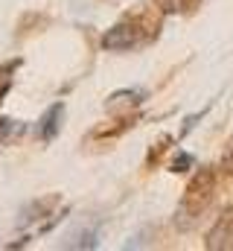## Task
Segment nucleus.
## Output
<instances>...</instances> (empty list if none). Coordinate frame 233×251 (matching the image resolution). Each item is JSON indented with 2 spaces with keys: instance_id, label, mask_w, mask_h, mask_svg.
I'll list each match as a JSON object with an SVG mask.
<instances>
[{
  "instance_id": "obj_1",
  "label": "nucleus",
  "mask_w": 233,
  "mask_h": 251,
  "mask_svg": "<svg viewBox=\"0 0 233 251\" xmlns=\"http://www.w3.org/2000/svg\"><path fill=\"white\" fill-rule=\"evenodd\" d=\"M213 199H216V170L213 167H201V170L192 173L189 184H186L181 201H178L175 228L178 231H189L207 213V207L213 204Z\"/></svg>"
},
{
  "instance_id": "obj_2",
  "label": "nucleus",
  "mask_w": 233,
  "mask_h": 251,
  "mask_svg": "<svg viewBox=\"0 0 233 251\" xmlns=\"http://www.w3.org/2000/svg\"><path fill=\"white\" fill-rule=\"evenodd\" d=\"M158 29H161V21L152 18L149 12L125 15L122 21H116L111 29H105V35H102V50H111V53L137 50V47L155 41V38H158Z\"/></svg>"
},
{
  "instance_id": "obj_3",
  "label": "nucleus",
  "mask_w": 233,
  "mask_h": 251,
  "mask_svg": "<svg viewBox=\"0 0 233 251\" xmlns=\"http://www.w3.org/2000/svg\"><path fill=\"white\" fill-rule=\"evenodd\" d=\"M204 246H207L210 251H228V249H233V207H231V210H225V213L216 219V225L207 231Z\"/></svg>"
},
{
  "instance_id": "obj_4",
  "label": "nucleus",
  "mask_w": 233,
  "mask_h": 251,
  "mask_svg": "<svg viewBox=\"0 0 233 251\" xmlns=\"http://www.w3.org/2000/svg\"><path fill=\"white\" fill-rule=\"evenodd\" d=\"M61 120H64V102H53L47 108V114L41 117V126H38V134L44 140H53L58 131H61Z\"/></svg>"
},
{
  "instance_id": "obj_5",
  "label": "nucleus",
  "mask_w": 233,
  "mask_h": 251,
  "mask_svg": "<svg viewBox=\"0 0 233 251\" xmlns=\"http://www.w3.org/2000/svg\"><path fill=\"white\" fill-rule=\"evenodd\" d=\"M143 100H146L143 91L128 88V91H116V94H111L108 102H105V108H108V111H116V108H128V105H140Z\"/></svg>"
},
{
  "instance_id": "obj_6",
  "label": "nucleus",
  "mask_w": 233,
  "mask_h": 251,
  "mask_svg": "<svg viewBox=\"0 0 233 251\" xmlns=\"http://www.w3.org/2000/svg\"><path fill=\"white\" fill-rule=\"evenodd\" d=\"M201 0H155V6L163 15H184V12H195Z\"/></svg>"
},
{
  "instance_id": "obj_7",
  "label": "nucleus",
  "mask_w": 233,
  "mask_h": 251,
  "mask_svg": "<svg viewBox=\"0 0 233 251\" xmlns=\"http://www.w3.org/2000/svg\"><path fill=\"white\" fill-rule=\"evenodd\" d=\"M134 114L131 117H122V120H116V126H111V128H96L93 131V137H102V140H108V137H116V134H122V131H128L131 126H134Z\"/></svg>"
},
{
  "instance_id": "obj_8",
  "label": "nucleus",
  "mask_w": 233,
  "mask_h": 251,
  "mask_svg": "<svg viewBox=\"0 0 233 251\" xmlns=\"http://www.w3.org/2000/svg\"><path fill=\"white\" fill-rule=\"evenodd\" d=\"M192 164H195V158L189 152H178L172 158V164H169V170L172 173H186V170H192Z\"/></svg>"
},
{
  "instance_id": "obj_9",
  "label": "nucleus",
  "mask_w": 233,
  "mask_h": 251,
  "mask_svg": "<svg viewBox=\"0 0 233 251\" xmlns=\"http://www.w3.org/2000/svg\"><path fill=\"white\" fill-rule=\"evenodd\" d=\"M219 170L225 176H233V140H228V146H225V152L219 158Z\"/></svg>"
},
{
  "instance_id": "obj_10",
  "label": "nucleus",
  "mask_w": 233,
  "mask_h": 251,
  "mask_svg": "<svg viewBox=\"0 0 233 251\" xmlns=\"http://www.w3.org/2000/svg\"><path fill=\"white\" fill-rule=\"evenodd\" d=\"M169 146H172V137H169V134H163V137H161V140L155 143V149H152V155H149V167H152V164L158 161V155H161V152H166Z\"/></svg>"
},
{
  "instance_id": "obj_11",
  "label": "nucleus",
  "mask_w": 233,
  "mask_h": 251,
  "mask_svg": "<svg viewBox=\"0 0 233 251\" xmlns=\"http://www.w3.org/2000/svg\"><path fill=\"white\" fill-rule=\"evenodd\" d=\"M204 114H207V108H204V111H198V114H192V117H186V123H184V128H181V137H184V134H189V131L195 128V123H198Z\"/></svg>"
}]
</instances>
